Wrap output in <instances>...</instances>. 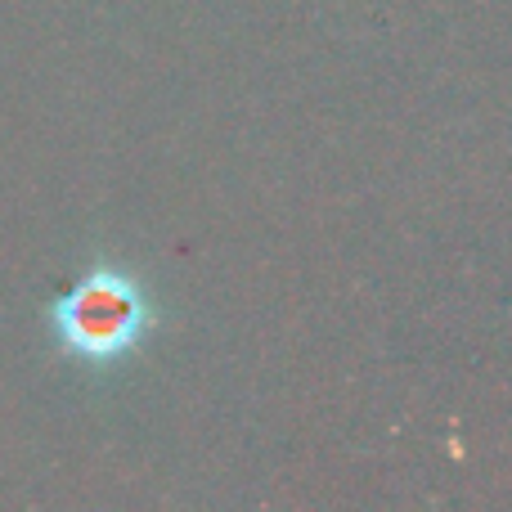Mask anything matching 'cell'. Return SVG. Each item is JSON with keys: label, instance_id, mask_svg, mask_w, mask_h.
I'll use <instances>...</instances> for the list:
<instances>
[{"label": "cell", "instance_id": "1", "mask_svg": "<svg viewBox=\"0 0 512 512\" xmlns=\"http://www.w3.org/2000/svg\"><path fill=\"white\" fill-rule=\"evenodd\" d=\"M149 301H144L140 283L131 274L99 265L90 270L68 297H59L54 306V333L59 346L77 360L104 364L126 355L149 328Z\"/></svg>", "mask_w": 512, "mask_h": 512}]
</instances>
